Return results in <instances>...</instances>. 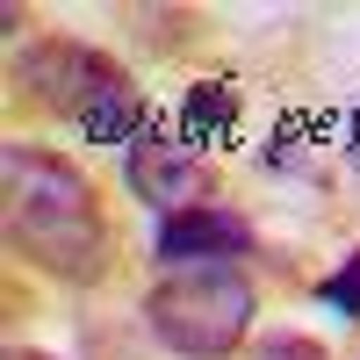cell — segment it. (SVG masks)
<instances>
[{"mask_svg": "<svg viewBox=\"0 0 360 360\" xmlns=\"http://www.w3.org/2000/svg\"><path fill=\"white\" fill-rule=\"evenodd\" d=\"M0 224H8V252L51 281L108 274L101 195L65 152H44V144H22V137L0 144Z\"/></svg>", "mask_w": 360, "mask_h": 360, "instance_id": "1", "label": "cell"}, {"mask_svg": "<svg viewBox=\"0 0 360 360\" xmlns=\"http://www.w3.org/2000/svg\"><path fill=\"white\" fill-rule=\"evenodd\" d=\"M15 79H22V94L37 108H51L58 123H72L86 144L130 152V144L159 123L152 101H144V86L130 79V65H115L108 51L72 44V37H37L15 58Z\"/></svg>", "mask_w": 360, "mask_h": 360, "instance_id": "2", "label": "cell"}, {"mask_svg": "<svg viewBox=\"0 0 360 360\" xmlns=\"http://www.w3.org/2000/svg\"><path fill=\"white\" fill-rule=\"evenodd\" d=\"M259 295L245 266H166V281L144 295V324L152 339L180 360H224L252 339Z\"/></svg>", "mask_w": 360, "mask_h": 360, "instance_id": "3", "label": "cell"}, {"mask_svg": "<svg viewBox=\"0 0 360 360\" xmlns=\"http://www.w3.org/2000/svg\"><path fill=\"white\" fill-rule=\"evenodd\" d=\"M123 188L166 224V217H188V209L209 202V188H217V166H209L202 144H188L180 130L152 123V130H144L130 152H123Z\"/></svg>", "mask_w": 360, "mask_h": 360, "instance_id": "4", "label": "cell"}, {"mask_svg": "<svg viewBox=\"0 0 360 360\" xmlns=\"http://www.w3.org/2000/svg\"><path fill=\"white\" fill-rule=\"evenodd\" d=\"M252 245H259V231L224 202H202L152 231V259H166V266H238Z\"/></svg>", "mask_w": 360, "mask_h": 360, "instance_id": "5", "label": "cell"}, {"mask_svg": "<svg viewBox=\"0 0 360 360\" xmlns=\"http://www.w3.org/2000/svg\"><path fill=\"white\" fill-rule=\"evenodd\" d=\"M238 115H245L238 79H231V72H209V79L188 86V101H180V123H173V130L209 152V144H231V137H238Z\"/></svg>", "mask_w": 360, "mask_h": 360, "instance_id": "6", "label": "cell"}, {"mask_svg": "<svg viewBox=\"0 0 360 360\" xmlns=\"http://www.w3.org/2000/svg\"><path fill=\"white\" fill-rule=\"evenodd\" d=\"M317 303L332 310L339 324H360V245H353V252H346V259L332 266V274L317 281Z\"/></svg>", "mask_w": 360, "mask_h": 360, "instance_id": "7", "label": "cell"}, {"mask_svg": "<svg viewBox=\"0 0 360 360\" xmlns=\"http://www.w3.org/2000/svg\"><path fill=\"white\" fill-rule=\"evenodd\" d=\"M252 360H324V353H317V339H295V332H266Z\"/></svg>", "mask_w": 360, "mask_h": 360, "instance_id": "8", "label": "cell"}]
</instances>
